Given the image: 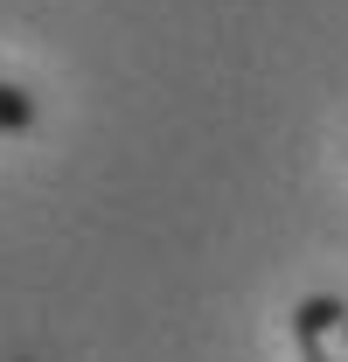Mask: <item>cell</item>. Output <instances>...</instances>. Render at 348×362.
<instances>
[{
    "instance_id": "cell-1",
    "label": "cell",
    "mask_w": 348,
    "mask_h": 362,
    "mask_svg": "<svg viewBox=\"0 0 348 362\" xmlns=\"http://www.w3.org/2000/svg\"><path fill=\"white\" fill-rule=\"evenodd\" d=\"M293 349H300V362H348V300L342 293H306L293 307Z\"/></svg>"
},
{
    "instance_id": "cell-2",
    "label": "cell",
    "mask_w": 348,
    "mask_h": 362,
    "mask_svg": "<svg viewBox=\"0 0 348 362\" xmlns=\"http://www.w3.org/2000/svg\"><path fill=\"white\" fill-rule=\"evenodd\" d=\"M42 119V105H35V90L14 84V77H0V133H28Z\"/></svg>"
}]
</instances>
